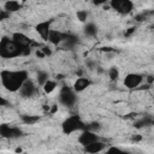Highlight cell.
I'll return each mask as SVG.
<instances>
[{
	"label": "cell",
	"mask_w": 154,
	"mask_h": 154,
	"mask_svg": "<svg viewBox=\"0 0 154 154\" xmlns=\"http://www.w3.org/2000/svg\"><path fill=\"white\" fill-rule=\"evenodd\" d=\"M135 29H136L135 26H131V28H129V29H128V30H126V31L124 32V35H125L126 37H129V36H131V35H132V34L135 32Z\"/></svg>",
	"instance_id": "cell-27"
},
{
	"label": "cell",
	"mask_w": 154,
	"mask_h": 154,
	"mask_svg": "<svg viewBox=\"0 0 154 154\" xmlns=\"http://www.w3.org/2000/svg\"><path fill=\"white\" fill-rule=\"evenodd\" d=\"M85 126H87V124H84V122L78 116H71V117L66 118L61 124L63 132L66 135H70L75 131L85 130Z\"/></svg>",
	"instance_id": "cell-3"
},
{
	"label": "cell",
	"mask_w": 154,
	"mask_h": 154,
	"mask_svg": "<svg viewBox=\"0 0 154 154\" xmlns=\"http://www.w3.org/2000/svg\"><path fill=\"white\" fill-rule=\"evenodd\" d=\"M8 102L7 100H5V97H0V106H7Z\"/></svg>",
	"instance_id": "cell-31"
},
{
	"label": "cell",
	"mask_w": 154,
	"mask_h": 154,
	"mask_svg": "<svg viewBox=\"0 0 154 154\" xmlns=\"http://www.w3.org/2000/svg\"><path fill=\"white\" fill-rule=\"evenodd\" d=\"M78 42V38L75 36V35H71V34H66L65 35V40H64V46L67 47L69 49L73 48L76 46V43Z\"/></svg>",
	"instance_id": "cell-15"
},
{
	"label": "cell",
	"mask_w": 154,
	"mask_h": 154,
	"mask_svg": "<svg viewBox=\"0 0 154 154\" xmlns=\"http://www.w3.org/2000/svg\"><path fill=\"white\" fill-rule=\"evenodd\" d=\"M8 16H10V13L7 11H5V10H1L0 11V20H4L6 18H8Z\"/></svg>",
	"instance_id": "cell-26"
},
{
	"label": "cell",
	"mask_w": 154,
	"mask_h": 154,
	"mask_svg": "<svg viewBox=\"0 0 154 154\" xmlns=\"http://www.w3.org/2000/svg\"><path fill=\"white\" fill-rule=\"evenodd\" d=\"M84 34L87 35V36H89V37H94L95 35H96V32H97V26L94 24V23H87L85 25H84Z\"/></svg>",
	"instance_id": "cell-16"
},
{
	"label": "cell",
	"mask_w": 154,
	"mask_h": 154,
	"mask_svg": "<svg viewBox=\"0 0 154 154\" xmlns=\"http://www.w3.org/2000/svg\"><path fill=\"white\" fill-rule=\"evenodd\" d=\"M105 154H131V153H129V152H126V150H123V149H120V148H118V147H109L107 150H106V153Z\"/></svg>",
	"instance_id": "cell-21"
},
{
	"label": "cell",
	"mask_w": 154,
	"mask_h": 154,
	"mask_svg": "<svg viewBox=\"0 0 154 154\" xmlns=\"http://www.w3.org/2000/svg\"><path fill=\"white\" fill-rule=\"evenodd\" d=\"M134 142H138V141H141L142 140V136L141 135H135V136H132V138H131Z\"/></svg>",
	"instance_id": "cell-30"
},
{
	"label": "cell",
	"mask_w": 154,
	"mask_h": 154,
	"mask_svg": "<svg viewBox=\"0 0 154 154\" xmlns=\"http://www.w3.org/2000/svg\"><path fill=\"white\" fill-rule=\"evenodd\" d=\"M55 88H57V83L54 81H51V79L43 85V90H45L46 94H51Z\"/></svg>",
	"instance_id": "cell-20"
},
{
	"label": "cell",
	"mask_w": 154,
	"mask_h": 154,
	"mask_svg": "<svg viewBox=\"0 0 154 154\" xmlns=\"http://www.w3.org/2000/svg\"><path fill=\"white\" fill-rule=\"evenodd\" d=\"M20 152H22V149H20V148H17V149H16V153H20Z\"/></svg>",
	"instance_id": "cell-36"
},
{
	"label": "cell",
	"mask_w": 154,
	"mask_h": 154,
	"mask_svg": "<svg viewBox=\"0 0 154 154\" xmlns=\"http://www.w3.org/2000/svg\"><path fill=\"white\" fill-rule=\"evenodd\" d=\"M65 35L66 34H63V32H60V31H58V30H51V32H49V35H48V40L47 41H49L52 45H54V46H58V45H60L61 42H64V40H65Z\"/></svg>",
	"instance_id": "cell-12"
},
{
	"label": "cell",
	"mask_w": 154,
	"mask_h": 154,
	"mask_svg": "<svg viewBox=\"0 0 154 154\" xmlns=\"http://www.w3.org/2000/svg\"><path fill=\"white\" fill-rule=\"evenodd\" d=\"M135 19H136L137 22H142V20H144V19H146V14H144V13H141V14H137V16L135 17Z\"/></svg>",
	"instance_id": "cell-28"
},
{
	"label": "cell",
	"mask_w": 154,
	"mask_h": 154,
	"mask_svg": "<svg viewBox=\"0 0 154 154\" xmlns=\"http://www.w3.org/2000/svg\"><path fill=\"white\" fill-rule=\"evenodd\" d=\"M48 81H49V79H48V73H47V72H45V71H38V72H37V83H38L40 85L43 87Z\"/></svg>",
	"instance_id": "cell-19"
},
{
	"label": "cell",
	"mask_w": 154,
	"mask_h": 154,
	"mask_svg": "<svg viewBox=\"0 0 154 154\" xmlns=\"http://www.w3.org/2000/svg\"><path fill=\"white\" fill-rule=\"evenodd\" d=\"M25 48H22L18 46L12 38L4 36L0 40V55L1 58L10 59V58H16L19 55H23Z\"/></svg>",
	"instance_id": "cell-2"
},
{
	"label": "cell",
	"mask_w": 154,
	"mask_h": 154,
	"mask_svg": "<svg viewBox=\"0 0 154 154\" xmlns=\"http://www.w3.org/2000/svg\"><path fill=\"white\" fill-rule=\"evenodd\" d=\"M57 109H58V106H57V105H53V107L51 108V111H49V112H51V113H55V112H57Z\"/></svg>",
	"instance_id": "cell-34"
},
{
	"label": "cell",
	"mask_w": 154,
	"mask_h": 154,
	"mask_svg": "<svg viewBox=\"0 0 154 154\" xmlns=\"http://www.w3.org/2000/svg\"><path fill=\"white\" fill-rule=\"evenodd\" d=\"M85 63H87V65H88V67H89V69H95V67H96V66H95V64H94L91 60H89V59H88Z\"/></svg>",
	"instance_id": "cell-29"
},
{
	"label": "cell",
	"mask_w": 154,
	"mask_h": 154,
	"mask_svg": "<svg viewBox=\"0 0 154 154\" xmlns=\"http://www.w3.org/2000/svg\"><path fill=\"white\" fill-rule=\"evenodd\" d=\"M36 31L38 32V35L43 38V40H48V35L51 32V22L49 20H45V22H40L36 26H35Z\"/></svg>",
	"instance_id": "cell-10"
},
{
	"label": "cell",
	"mask_w": 154,
	"mask_h": 154,
	"mask_svg": "<svg viewBox=\"0 0 154 154\" xmlns=\"http://www.w3.org/2000/svg\"><path fill=\"white\" fill-rule=\"evenodd\" d=\"M35 93H36V87H35L34 82L28 78V79L24 82V84L22 85V88L19 89V94H20L22 97L28 99V97H31Z\"/></svg>",
	"instance_id": "cell-9"
},
{
	"label": "cell",
	"mask_w": 154,
	"mask_h": 154,
	"mask_svg": "<svg viewBox=\"0 0 154 154\" xmlns=\"http://www.w3.org/2000/svg\"><path fill=\"white\" fill-rule=\"evenodd\" d=\"M0 135L5 138H17L23 136V131L17 126H10L7 124L0 125Z\"/></svg>",
	"instance_id": "cell-6"
},
{
	"label": "cell",
	"mask_w": 154,
	"mask_h": 154,
	"mask_svg": "<svg viewBox=\"0 0 154 154\" xmlns=\"http://www.w3.org/2000/svg\"><path fill=\"white\" fill-rule=\"evenodd\" d=\"M20 119H22V122H23L24 124H26V125H32V124H35V123H37V122L40 120V117H38V116L23 114V116L20 117Z\"/></svg>",
	"instance_id": "cell-18"
},
{
	"label": "cell",
	"mask_w": 154,
	"mask_h": 154,
	"mask_svg": "<svg viewBox=\"0 0 154 154\" xmlns=\"http://www.w3.org/2000/svg\"><path fill=\"white\" fill-rule=\"evenodd\" d=\"M108 77L111 81H117L118 77H119V71L116 66H112L109 70H108Z\"/></svg>",
	"instance_id": "cell-22"
},
{
	"label": "cell",
	"mask_w": 154,
	"mask_h": 154,
	"mask_svg": "<svg viewBox=\"0 0 154 154\" xmlns=\"http://www.w3.org/2000/svg\"><path fill=\"white\" fill-rule=\"evenodd\" d=\"M100 128H101V125H100L97 122H93V123H90V124H87L85 130H89V131L96 132L97 130H100Z\"/></svg>",
	"instance_id": "cell-23"
},
{
	"label": "cell",
	"mask_w": 154,
	"mask_h": 154,
	"mask_svg": "<svg viewBox=\"0 0 154 154\" xmlns=\"http://www.w3.org/2000/svg\"><path fill=\"white\" fill-rule=\"evenodd\" d=\"M101 51H102V52H112L113 49H112L111 47H102V48H101Z\"/></svg>",
	"instance_id": "cell-32"
},
{
	"label": "cell",
	"mask_w": 154,
	"mask_h": 154,
	"mask_svg": "<svg viewBox=\"0 0 154 154\" xmlns=\"http://www.w3.org/2000/svg\"><path fill=\"white\" fill-rule=\"evenodd\" d=\"M152 125H154V117L152 118Z\"/></svg>",
	"instance_id": "cell-37"
},
{
	"label": "cell",
	"mask_w": 154,
	"mask_h": 154,
	"mask_svg": "<svg viewBox=\"0 0 154 154\" xmlns=\"http://www.w3.org/2000/svg\"><path fill=\"white\" fill-rule=\"evenodd\" d=\"M75 93L76 91L73 89L64 85L61 88L60 93H59V102L61 105H64V106H67V107L73 106L76 103V101H77V97H76V94Z\"/></svg>",
	"instance_id": "cell-4"
},
{
	"label": "cell",
	"mask_w": 154,
	"mask_h": 154,
	"mask_svg": "<svg viewBox=\"0 0 154 154\" xmlns=\"http://www.w3.org/2000/svg\"><path fill=\"white\" fill-rule=\"evenodd\" d=\"M1 83L8 91H19L24 82L28 79V72L25 70H2L0 73Z\"/></svg>",
	"instance_id": "cell-1"
},
{
	"label": "cell",
	"mask_w": 154,
	"mask_h": 154,
	"mask_svg": "<svg viewBox=\"0 0 154 154\" xmlns=\"http://www.w3.org/2000/svg\"><path fill=\"white\" fill-rule=\"evenodd\" d=\"M36 55H37V57H40V58H43V57H46V55H45V54L42 53V51H41V49L36 52Z\"/></svg>",
	"instance_id": "cell-33"
},
{
	"label": "cell",
	"mask_w": 154,
	"mask_h": 154,
	"mask_svg": "<svg viewBox=\"0 0 154 154\" xmlns=\"http://www.w3.org/2000/svg\"><path fill=\"white\" fill-rule=\"evenodd\" d=\"M109 5L113 10H116L122 14H128L134 8V4L130 0H112Z\"/></svg>",
	"instance_id": "cell-5"
},
{
	"label": "cell",
	"mask_w": 154,
	"mask_h": 154,
	"mask_svg": "<svg viewBox=\"0 0 154 154\" xmlns=\"http://www.w3.org/2000/svg\"><path fill=\"white\" fill-rule=\"evenodd\" d=\"M105 147H106V144H105L103 142L96 141V142H94V143H91V144L85 146V147H84V150H85L87 153H89V154H97V153L102 152V150L105 149Z\"/></svg>",
	"instance_id": "cell-13"
},
{
	"label": "cell",
	"mask_w": 154,
	"mask_h": 154,
	"mask_svg": "<svg viewBox=\"0 0 154 154\" xmlns=\"http://www.w3.org/2000/svg\"><path fill=\"white\" fill-rule=\"evenodd\" d=\"M89 85H90V81H89L88 78H85V77H79V78H77V81L73 83V90H75L76 93H81V91H83L84 89H87Z\"/></svg>",
	"instance_id": "cell-14"
},
{
	"label": "cell",
	"mask_w": 154,
	"mask_h": 154,
	"mask_svg": "<svg viewBox=\"0 0 154 154\" xmlns=\"http://www.w3.org/2000/svg\"><path fill=\"white\" fill-rule=\"evenodd\" d=\"M96 141H99V137H97L96 132H93V131H89V130H83V132L78 137V142L83 147H85L88 144H91Z\"/></svg>",
	"instance_id": "cell-8"
},
{
	"label": "cell",
	"mask_w": 154,
	"mask_h": 154,
	"mask_svg": "<svg viewBox=\"0 0 154 154\" xmlns=\"http://www.w3.org/2000/svg\"><path fill=\"white\" fill-rule=\"evenodd\" d=\"M12 40H13L18 46H20L22 48H28V47H30V43H31L30 38H29L26 35L22 34V32H14V34L12 35Z\"/></svg>",
	"instance_id": "cell-11"
},
{
	"label": "cell",
	"mask_w": 154,
	"mask_h": 154,
	"mask_svg": "<svg viewBox=\"0 0 154 154\" xmlns=\"http://www.w3.org/2000/svg\"><path fill=\"white\" fill-rule=\"evenodd\" d=\"M143 81V77L140 73H128L124 78V85L128 89H135L137 88Z\"/></svg>",
	"instance_id": "cell-7"
},
{
	"label": "cell",
	"mask_w": 154,
	"mask_h": 154,
	"mask_svg": "<svg viewBox=\"0 0 154 154\" xmlns=\"http://www.w3.org/2000/svg\"><path fill=\"white\" fill-rule=\"evenodd\" d=\"M41 51H42V53L47 57V55H51L52 54V51H51V48L48 47V46H43L42 48H41Z\"/></svg>",
	"instance_id": "cell-25"
},
{
	"label": "cell",
	"mask_w": 154,
	"mask_h": 154,
	"mask_svg": "<svg viewBox=\"0 0 154 154\" xmlns=\"http://www.w3.org/2000/svg\"><path fill=\"white\" fill-rule=\"evenodd\" d=\"M5 11H7L8 13L10 12H16L20 8V4L18 1H13V0H10V1H6L5 2Z\"/></svg>",
	"instance_id": "cell-17"
},
{
	"label": "cell",
	"mask_w": 154,
	"mask_h": 154,
	"mask_svg": "<svg viewBox=\"0 0 154 154\" xmlns=\"http://www.w3.org/2000/svg\"><path fill=\"white\" fill-rule=\"evenodd\" d=\"M153 81H154V78L152 76H148V83H152Z\"/></svg>",
	"instance_id": "cell-35"
},
{
	"label": "cell",
	"mask_w": 154,
	"mask_h": 154,
	"mask_svg": "<svg viewBox=\"0 0 154 154\" xmlns=\"http://www.w3.org/2000/svg\"><path fill=\"white\" fill-rule=\"evenodd\" d=\"M76 16H77V19L79 22H85L87 18H88V12L84 11V10H79V11H77Z\"/></svg>",
	"instance_id": "cell-24"
}]
</instances>
